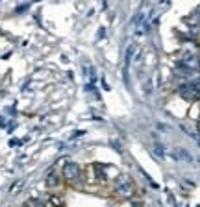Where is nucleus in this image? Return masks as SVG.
<instances>
[{
    "label": "nucleus",
    "mask_w": 200,
    "mask_h": 207,
    "mask_svg": "<svg viewBox=\"0 0 200 207\" xmlns=\"http://www.w3.org/2000/svg\"><path fill=\"white\" fill-rule=\"evenodd\" d=\"M63 176L67 178V179H78L80 178V168H78V165H74V163H67L65 165V168H63Z\"/></svg>",
    "instance_id": "7ed1b4c3"
},
{
    "label": "nucleus",
    "mask_w": 200,
    "mask_h": 207,
    "mask_svg": "<svg viewBox=\"0 0 200 207\" xmlns=\"http://www.w3.org/2000/svg\"><path fill=\"white\" fill-rule=\"evenodd\" d=\"M117 191H119L121 194H124V196H128V194L132 192V183H130L128 179H121V181L117 183Z\"/></svg>",
    "instance_id": "20e7f679"
},
{
    "label": "nucleus",
    "mask_w": 200,
    "mask_h": 207,
    "mask_svg": "<svg viewBox=\"0 0 200 207\" xmlns=\"http://www.w3.org/2000/svg\"><path fill=\"white\" fill-rule=\"evenodd\" d=\"M178 93H180L184 98H187V100H196V98H198V81L195 80L193 83L182 85L180 89H178Z\"/></svg>",
    "instance_id": "f257e3e1"
},
{
    "label": "nucleus",
    "mask_w": 200,
    "mask_h": 207,
    "mask_svg": "<svg viewBox=\"0 0 200 207\" xmlns=\"http://www.w3.org/2000/svg\"><path fill=\"white\" fill-rule=\"evenodd\" d=\"M152 152L158 155V157H165V150H163L161 144H154V146H152Z\"/></svg>",
    "instance_id": "39448f33"
},
{
    "label": "nucleus",
    "mask_w": 200,
    "mask_h": 207,
    "mask_svg": "<svg viewBox=\"0 0 200 207\" xmlns=\"http://www.w3.org/2000/svg\"><path fill=\"white\" fill-rule=\"evenodd\" d=\"M169 155L174 161H187V163H191V161H193V155L187 150H184V148H172V152Z\"/></svg>",
    "instance_id": "f03ea898"
}]
</instances>
